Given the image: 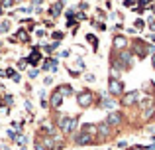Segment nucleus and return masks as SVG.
<instances>
[{
    "mask_svg": "<svg viewBox=\"0 0 155 150\" xmlns=\"http://www.w3.org/2000/svg\"><path fill=\"white\" fill-rule=\"evenodd\" d=\"M75 142L79 144V146H87V144H92V142H94V136H92V134H87V132H81V134H77Z\"/></svg>",
    "mask_w": 155,
    "mask_h": 150,
    "instance_id": "obj_5",
    "label": "nucleus"
},
{
    "mask_svg": "<svg viewBox=\"0 0 155 150\" xmlns=\"http://www.w3.org/2000/svg\"><path fill=\"white\" fill-rule=\"evenodd\" d=\"M106 123H108L110 127H118V124L122 123V115H120V113H108V117H106Z\"/></svg>",
    "mask_w": 155,
    "mask_h": 150,
    "instance_id": "obj_8",
    "label": "nucleus"
},
{
    "mask_svg": "<svg viewBox=\"0 0 155 150\" xmlns=\"http://www.w3.org/2000/svg\"><path fill=\"white\" fill-rule=\"evenodd\" d=\"M53 36H55V40H61V38H63V34H61V32H55Z\"/></svg>",
    "mask_w": 155,
    "mask_h": 150,
    "instance_id": "obj_22",
    "label": "nucleus"
},
{
    "mask_svg": "<svg viewBox=\"0 0 155 150\" xmlns=\"http://www.w3.org/2000/svg\"><path fill=\"white\" fill-rule=\"evenodd\" d=\"M136 28H137V30H141V28H143V22H141V20H136Z\"/></svg>",
    "mask_w": 155,
    "mask_h": 150,
    "instance_id": "obj_20",
    "label": "nucleus"
},
{
    "mask_svg": "<svg viewBox=\"0 0 155 150\" xmlns=\"http://www.w3.org/2000/svg\"><path fill=\"white\" fill-rule=\"evenodd\" d=\"M149 4H151V0H141L140 6H141V8H145V6H149Z\"/></svg>",
    "mask_w": 155,
    "mask_h": 150,
    "instance_id": "obj_18",
    "label": "nucleus"
},
{
    "mask_svg": "<svg viewBox=\"0 0 155 150\" xmlns=\"http://www.w3.org/2000/svg\"><path fill=\"white\" fill-rule=\"evenodd\" d=\"M61 95H73V89L69 87V85H63V87H59Z\"/></svg>",
    "mask_w": 155,
    "mask_h": 150,
    "instance_id": "obj_14",
    "label": "nucleus"
},
{
    "mask_svg": "<svg viewBox=\"0 0 155 150\" xmlns=\"http://www.w3.org/2000/svg\"><path fill=\"white\" fill-rule=\"evenodd\" d=\"M18 34H20V40H22V42H28V32L26 30H20Z\"/></svg>",
    "mask_w": 155,
    "mask_h": 150,
    "instance_id": "obj_15",
    "label": "nucleus"
},
{
    "mask_svg": "<svg viewBox=\"0 0 155 150\" xmlns=\"http://www.w3.org/2000/svg\"><path fill=\"white\" fill-rule=\"evenodd\" d=\"M120 61H122V65H128L130 67V63H132L134 61V58H132V51H130V50H124V51H122V54H120Z\"/></svg>",
    "mask_w": 155,
    "mask_h": 150,
    "instance_id": "obj_9",
    "label": "nucleus"
},
{
    "mask_svg": "<svg viewBox=\"0 0 155 150\" xmlns=\"http://www.w3.org/2000/svg\"><path fill=\"white\" fill-rule=\"evenodd\" d=\"M155 117V109L151 107V109H145L143 111V120H149V119H153Z\"/></svg>",
    "mask_w": 155,
    "mask_h": 150,
    "instance_id": "obj_11",
    "label": "nucleus"
},
{
    "mask_svg": "<svg viewBox=\"0 0 155 150\" xmlns=\"http://www.w3.org/2000/svg\"><path fill=\"white\" fill-rule=\"evenodd\" d=\"M8 28H10V24H8V22H2V24H0V32H8Z\"/></svg>",
    "mask_w": 155,
    "mask_h": 150,
    "instance_id": "obj_16",
    "label": "nucleus"
},
{
    "mask_svg": "<svg viewBox=\"0 0 155 150\" xmlns=\"http://www.w3.org/2000/svg\"><path fill=\"white\" fill-rule=\"evenodd\" d=\"M151 61H153V67H155V54L151 55Z\"/></svg>",
    "mask_w": 155,
    "mask_h": 150,
    "instance_id": "obj_25",
    "label": "nucleus"
},
{
    "mask_svg": "<svg viewBox=\"0 0 155 150\" xmlns=\"http://www.w3.org/2000/svg\"><path fill=\"white\" fill-rule=\"evenodd\" d=\"M92 101H94V95H92L91 91H83V93H79V97H77V103H79L83 109L91 107Z\"/></svg>",
    "mask_w": 155,
    "mask_h": 150,
    "instance_id": "obj_3",
    "label": "nucleus"
},
{
    "mask_svg": "<svg viewBox=\"0 0 155 150\" xmlns=\"http://www.w3.org/2000/svg\"><path fill=\"white\" fill-rule=\"evenodd\" d=\"M153 10H155V6H153Z\"/></svg>",
    "mask_w": 155,
    "mask_h": 150,
    "instance_id": "obj_26",
    "label": "nucleus"
},
{
    "mask_svg": "<svg viewBox=\"0 0 155 150\" xmlns=\"http://www.w3.org/2000/svg\"><path fill=\"white\" fill-rule=\"evenodd\" d=\"M22 150H24V148H22Z\"/></svg>",
    "mask_w": 155,
    "mask_h": 150,
    "instance_id": "obj_27",
    "label": "nucleus"
},
{
    "mask_svg": "<svg viewBox=\"0 0 155 150\" xmlns=\"http://www.w3.org/2000/svg\"><path fill=\"white\" fill-rule=\"evenodd\" d=\"M4 4H6V6H12V4H14V0H4Z\"/></svg>",
    "mask_w": 155,
    "mask_h": 150,
    "instance_id": "obj_24",
    "label": "nucleus"
},
{
    "mask_svg": "<svg viewBox=\"0 0 155 150\" xmlns=\"http://www.w3.org/2000/svg\"><path fill=\"white\" fill-rule=\"evenodd\" d=\"M61 6H63V0H61V2H57L55 6L51 8V14H53V16H59V12H61Z\"/></svg>",
    "mask_w": 155,
    "mask_h": 150,
    "instance_id": "obj_13",
    "label": "nucleus"
},
{
    "mask_svg": "<svg viewBox=\"0 0 155 150\" xmlns=\"http://www.w3.org/2000/svg\"><path fill=\"white\" fill-rule=\"evenodd\" d=\"M34 50H35V51L30 55V59H28L30 63H38V61H39V58H41V55H39V51H38V47H34Z\"/></svg>",
    "mask_w": 155,
    "mask_h": 150,
    "instance_id": "obj_12",
    "label": "nucleus"
},
{
    "mask_svg": "<svg viewBox=\"0 0 155 150\" xmlns=\"http://www.w3.org/2000/svg\"><path fill=\"white\" fill-rule=\"evenodd\" d=\"M75 127H77V119H73V117H61L59 119V128L65 132V134L73 132Z\"/></svg>",
    "mask_w": 155,
    "mask_h": 150,
    "instance_id": "obj_1",
    "label": "nucleus"
},
{
    "mask_svg": "<svg viewBox=\"0 0 155 150\" xmlns=\"http://www.w3.org/2000/svg\"><path fill=\"white\" fill-rule=\"evenodd\" d=\"M149 28H151V30H155V20H149Z\"/></svg>",
    "mask_w": 155,
    "mask_h": 150,
    "instance_id": "obj_23",
    "label": "nucleus"
},
{
    "mask_svg": "<svg viewBox=\"0 0 155 150\" xmlns=\"http://www.w3.org/2000/svg\"><path fill=\"white\" fill-rule=\"evenodd\" d=\"M108 91L112 97H120L122 93H124V85H122L120 79H110L108 81Z\"/></svg>",
    "mask_w": 155,
    "mask_h": 150,
    "instance_id": "obj_2",
    "label": "nucleus"
},
{
    "mask_svg": "<svg viewBox=\"0 0 155 150\" xmlns=\"http://www.w3.org/2000/svg\"><path fill=\"white\" fill-rule=\"evenodd\" d=\"M96 132H98V134L102 136V138H108V136L112 134V127H110V124L104 120V123H100L98 127H96Z\"/></svg>",
    "mask_w": 155,
    "mask_h": 150,
    "instance_id": "obj_6",
    "label": "nucleus"
},
{
    "mask_svg": "<svg viewBox=\"0 0 155 150\" xmlns=\"http://www.w3.org/2000/svg\"><path fill=\"white\" fill-rule=\"evenodd\" d=\"M61 103H63V95H61V91L57 89V91L51 95V105L57 109V107H61Z\"/></svg>",
    "mask_w": 155,
    "mask_h": 150,
    "instance_id": "obj_10",
    "label": "nucleus"
},
{
    "mask_svg": "<svg viewBox=\"0 0 155 150\" xmlns=\"http://www.w3.org/2000/svg\"><path fill=\"white\" fill-rule=\"evenodd\" d=\"M28 75H30L31 79H35V77H38V69H31V71H30V73H28Z\"/></svg>",
    "mask_w": 155,
    "mask_h": 150,
    "instance_id": "obj_19",
    "label": "nucleus"
},
{
    "mask_svg": "<svg viewBox=\"0 0 155 150\" xmlns=\"http://www.w3.org/2000/svg\"><path fill=\"white\" fill-rule=\"evenodd\" d=\"M112 46H114V50H122V51H124L126 47H128V40H126L124 36H116L114 42H112Z\"/></svg>",
    "mask_w": 155,
    "mask_h": 150,
    "instance_id": "obj_7",
    "label": "nucleus"
},
{
    "mask_svg": "<svg viewBox=\"0 0 155 150\" xmlns=\"http://www.w3.org/2000/svg\"><path fill=\"white\" fill-rule=\"evenodd\" d=\"M137 99H140V91H130L122 97V105L124 107H132V105L137 103Z\"/></svg>",
    "mask_w": 155,
    "mask_h": 150,
    "instance_id": "obj_4",
    "label": "nucleus"
},
{
    "mask_svg": "<svg viewBox=\"0 0 155 150\" xmlns=\"http://www.w3.org/2000/svg\"><path fill=\"white\" fill-rule=\"evenodd\" d=\"M87 81H88V83H92V81H94V75L88 73V75H87Z\"/></svg>",
    "mask_w": 155,
    "mask_h": 150,
    "instance_id": "obj_21",
    "label": "nucleus"
},
{
    "mask_svg": "<svg viewBox=\"0 0 155 150\" xmlns=\"http://www.w3.org/2000/svg\"><path fill=\"white\" fill-rule=\"evenodd\" d=\"M102 105H104V107H114V101H110V99H104V101H102Z\"/></svg>",
    "mask_w": 155,
    "mask_h": 150,
    "instance_id": "obj_17",
    "label": "nucleus"
}]
</instances>
